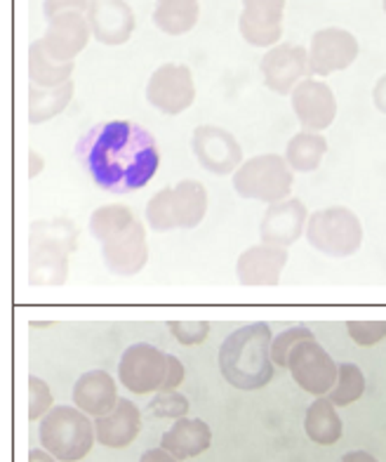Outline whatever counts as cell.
I'll use <instances>...</instances> for the list:
<instances>
[{
	"label": "cell",
	"mask_w": 386,
	"mask_h": 462,
	"mask_svg": "<svg viewBox=\"0 0 386 462\" xmlns=\"http://www.w3.org/2000/svg\"><path fill=\"white\" fill-rule=\"evenodd\" d=\"M260 71L264 86L276 95H292L302 80L311 79L308 50L297 43H278L276 48L266 50L260 60Z\"/></svg>",
	"instance_id": "obj_12"
},
{
	"label": "cell",
	"mask_w": 386,
	"mask_h": 462,
	"mask_svg": "<svg viewBox=\"0 0 386 462\" xmlns=\"http://www.w3.org/2000/svg\"><path fill=\"white\" fill-rule=\"evenodd\" d=\"M78 250V226L69 217L41 219L29 234V283L60 288L69 279V260Z\"/></svg>",
	"instance_id": "obj_3"
},
{
	"label": "cell",
	"mask_w": 386,
	"mask_h": 462,
	"mask_svg": "<svg viewBox=\"0 0 386 462\" xmlns=\"http://www.w3.org/2000/svg\"><path fill=\"white\" fill-rule=\"evenodd\" d=\"M381 7H384V13H386V0H381Z\"/></svg>",
	"instance_id": "obj_44"
},
{
	"label": "cell",
	"mask_w": 386,
	"mask_h": 462,
	"mask_svg": "<svg viewBox=\"0 0 386 462\" xmlns=\"http://www.w3.org/2000/svg\"><path fill=\"white\" fill-rule=\"evenodd\" d=\"M85 17L92 38L109 48L125 45L137 29V17L127 0H90Z\"/></svg>",
	"instance_id": "obj_15"
},
{
	"label": "cell",
	"mask_w": 386,
	"mask_h": 462,
	"mask_svg": "<svg viewBox=\"0 0 386 462\" xmlns=\"http://www.w3.org/2000/svg\"><path fill=\"white\" fill-rule=\"evenodd\" d=\"M142 432V411L130 399H121L109 415L95 420L96 444L104 448H127Z\"/></svg>",
	"instance_id": "obj_21"
},
{
	"label": "cell",
	"mask_w": 386,
	"mask_h": 462,
	"mask_svg": "<svg viewBox=\"0 0 386 462\" xmlns=\"http://www.w3.org/2000/svg\"><path fill=\"white\" fill-rule=\"evenodd\" d=\"M90 0H42V14L52 19L61 13H87Z\"/></svg>",
	"instance_id": "obj_37"
},
{
	"label": "cell",
	"mask_w": 386,
	"mask_h": 462,
	"mask_svg": "<svg viewBox=\"0 0 386 462\" xmlns=\"http://www.w3.org/2000/svg\"><path fill=\"white\" fill-rule=\"evenodd\" d=\"M198 19V0H156L153 7V24L168 36H184L196 29Z\"/></svg>",
	"instance_id": "obj_25"
},
{
	"label": "cell",
	"mask_w": 386,
	"mask_h": 462,
	"mask_svg": "<svg viewBox=\"0 0 386 462\" xmlns=\"http://www.w3.org/2000/svg\"><path fill=\"white\" fill-rule=\"evenodd\" d=\"M308 210L299 199L266 206V213L260 222L262 244L276 245V248H290L307 234Z\"/></svg>",
	"instance_id": "obj_17"
},
{
	"label": "cell",
	"mask_w": 386,
	"mask_h": 462,
	"mask_svg": "<svg viewBox=\"0 0 386 462\" xmlns=\"http://www.w3.org/2000/svg\"><path fill=\"white\" fill-rule=\"evenodd\" d=\"M288 260V248H276V245L269 244H260L243 250L241 255H238V262H235L238 283L248 288L278 286Z\"/></svg>",
	"instance_id": "obj_19"
},
{
	"label": "cell",
	"mask_w": 386,
	"mask_h": 462,
	"mask_svg": "<svg viewBox=\"0 0 386 462\" xmlns=\"http://www.w3.org/2000/svg\"><path fill=\"white\" fill-rule=\"evenodd\" d=\"M102 245L104 264L115 276H137L149 262L146 229L142 219L109 236Z\"/></svg>",
	"instance_id": "obj_16"
},
{
	"label": "cell",
	"mask_w": 386,
	"mask_h": 462,
	"mask_svg": "<svg viewBox=\"0 0 386 462\" xmlns=\"http://www.w3.org/2000/svg\"><path fill=\"white\" fill-rule=\"evenodd\" d=\"M365 392V375L358 368L356 364H339V373H337V383L332 387V392L327 394L332 403L337 408H346L351 406L354 402H358Z\"/></svg>",
	"instance_id": "obj_31"
},
{
	"label": "cell",
	"mask_w": 386,
	"mask_h": 462,
	"mask_svg": "<svg viewBox=\"0 0 386 462\" xmlns=\"http://www.w3.org/2000/svg\"><path fill=\"white\" fill-rule=\"evenodd\" d=\"M175 187L158 189L156 194L149 199L144 210V219L149 229L165 234V231L177 229V215H175Z\"/></svg>",
	"instance_id": "obj_30"
},
{
	"label": "cell",
	"mask_w": 386,
	"mask_h": 462,
	"mask_svg": "<svg viewBox=\"0 0 386 462\" xmlns=\"http://www.w3.org/2000/svg\"><path fill=\"white\" fill-rule=\"evenodd\" d=\"M191 152L203 171L215 177H229L241 168L243 146L234 133L219 125H198L191 134Z\"/></svg>",
	"instance_id": "obj_10"
},
{
	"label": "cell",
	"mask_w": 386,
	"mask_h": 462,
	"mask_svg": "<svg viewBox=\"0 0 386 462\" xmlns=\"http://www.w3.org/2000/svg\"><path fill=\"white\" fill-rule=\"evenodd\" d=\"M41 446L60 462H80L96 441L95 420L76 406H55L41 420Z\"/></svg>",
	"instance_id": "obj_4"
},
{
	"label": "cell",
	"mask_w": 386,
	"mask_h": 462,
	"mask_svg": "<svg viewBox=\"0 0 386 462\" xmlns=\"http://www.w3.org/2000/svg\"><path fill=\"white\" fill-rule=\"evenodd\" d=\"M372 104H374V109L380 111V114H386V73L384 76H380L377 83H374Z\"/></svg>",
	"instance_id": "obj_39"
},
{
	"label": "cell",
	"mask_w": 386,
	"mask_h": 462,
	"mask_svg": "<svg viewBox=\"0 0 386 462\" xmlns=\"http://www.w3.org/2000/svg\"><path fill=\"white\" fill-rule=\"evenodd\" d=\"M121 402L118 384L106 371H87L73 384V406L80 408L92 420L109 415Z\"/></svg>",
	"instance_id": "obj_20"
},
{
	"label": "cell",
	"mask_w": 386,
	"mask_h": 462,
	"mask_svg": "<svg viewBox=\"0 0 386 462\" xmlns=\"http://www.w3.org/2000/svg\"><path fill=\"white\" fill-rule=\"evenodd\" d=\"M29 462H60L55 456H50L45 448H33L29 453Z\"/></svg>",
	"instance_id": "obj_43"
},
{
	"label": "cell",
	"mask_w": 386,
	"mask_h": 462,
	"mask_svg": "<svg viewBox=\"0 0 386 462\" xmlns=\"http://www.w3.org/2000/svg\"><path fill=\"white\" fill-rule=\"evenodd\" d=\"M212 446V430L206 420L181 418L172 422L168 432L161 437V448H165L177 460H191L203 456Z\"/></svg>",
	"instance_id": "obj_22"
},
{
	"label": "cell",
	"mask_w": 386,
	"mask_h": 462,
	"mask_svg": "<svg viewBox=\"0 0 386 462\" xmlns=\"http://www.w3.org/2000/svg\"><path fill=\"white\" fill-rule=\"evenodd\" d=\"M304 340H314V333H311V328H307V326H295V328H288L280 335H276L271 342L273 364L288 368L290 354H292V349Z\"/></svg>",
	"instance_id": "obj_33"
},
{
	"label": "cell",
	"mask_w": 386,
	"mask_h": 462,
	"mask_svg": "<svg viewBox=\"0 0 386 462\" xmlns=\"http://www.w3.org/2000/svg\"><path fill=\"white\" fill-rule=\"evenodd\" d=\"M175 215L177 229H196L206 219L207 206V189L198 180H181L175 184Z\"/></svg>",
	"instance_id": "obj_26"
},
{
	"label": "cell",
	"mask_w": 386,
	"mask_h": 462,
	"mask_svg": "<svg viewBox=\"0 0 386 462\" xmlns=\"http://www.w3.org/2000/svg\"><path fill=\"white\" fill-rule=\"evenodd\" d=\"M76 71V61H57L42 48L41 38L29 45V79L36 88H60L69 83Z\"/></svg>",
	"instance_id": "obj_24"
},
{
	"label": "cell",
	"mask_w": 386,
	"mask_h": 462,
	"mask_svg": "<svg viewBox=\"0 0 386 462\" xmlns=\"http://www.w3.org/2000/svg\"><path fill=\"white\" fill-rule=\"evenodd\" d=\"M288 371L299 387L311 396H327L337 383L339 364L314 340H304L292 349Z\"/></svg>",
	"instance_id": "obj_9"
},
{
	"label": "cell",
	"mask_w": 386,
	"mask_h": 462,
	"mask_svg": "<svg viewBox=\"0 0 386 462\" xmlns=\"http://www.w3.org/2000/svg\"><path fill=\"white\" fill-rule=\"evenodd\" d=\"M342 462H380L374 456H370V453H365V450H351V453H346L345 457H342Z\"/></svg>",
	"instance_id": "obj_42"
},
{
	"label": "cell",
	"mask_w": 386,
	"mask_h": 462,
	"mask_svg": "<svg viewBox=\"0 0 386 462\" xmlns=\"http://www.w3.org/2000/svg\"><path fill=\"white\" fill-rule=\"evenodd\" d=\"M139 462H179L175 456H170L165 448H149L144 456L139 457Z\"/></svg>",
	"instance_id": "obj_40"
},
{
	"label": "cell",
	"mask_w": 386,
	"mask_h": 462,
	"mask_svg": "<svg viewBox=\"0 0 386 462\" xmlns=\"http://www.w3.org/2000/svg\"><path fill=\"white\" fill-rule=\"evenodd\" d=\"M235 194L248 201H260L266 206L292 199L295 171L290 168L285 156L278 153H260L253 156L231 177Z\"/></svg>",
	"instance_id": "obj_5"
},
{
	"label": "cell",
	"mask_w": 386,
	"mask_h": 462,
	"mask_svg": "<svg viewBox=\"0 0 386 462\" xmlns=\"http://www.w3.org/2000/svg\"><path fill=\"white\" fill-rule=\"evenodd\" d=\"M346 333L358 346H374L386 340V321H349Z\"/></svg>",
	"instance_id": "obj_36"
},
{
	"label": "cell",
	"mask_w": 386,
	"mask_h": 462,
	"mask_svg": "<svg viewBox=\"0 0 386 462\" xmlns=\"http://www.w3.org/2000/svg\"><path fill=\"white\" fill-rule=\"evenodd\" d=\"M55 408L52 390L50 384L38 375L29 377V420L31 422H41L45 415Z\"/></svg>",
	"instance_id": "obj_34"
},
{
	"label": "cell",
	"mask_w": 386,
	"mask_h": 462,
	"mask_svg": "<svg viewBox=\"0 0 386 462\" xmlns=\"http://www.w3.org/2000/svg\"><path fill=\"white\" fill-rule=\"evenodd\" d=\"M307 241L311 248L335 260L356 255L363 245V222L351 208L330 206L308 215Z\"/></svg>",
	"instance_id": "obj_6"
},
{
	"label": "cell",
	"mask_w": 386,
	"mask_h": 462,
	"mask_svg": "<svg viewBox=\"0 0 386 462\" xmlns=\"http://www.w3.org/2000/svg\"><path fill=\"white\" fill-rule=\"evenodd\" d=\"M42 171H45V159H42L36 149H31L29 152V177L31 180H36Z\"/></svg>",
	"instance_id": "obj_41"
},
{
	"label": "cell",
	"mask_w": 386,
	"mask_h": 462,
	"mask_svg": "<svg viewBox=\"0 0 386 462\" xmlns=\"http://www.w3.org/2000/svg\"><path fill=\"white\" fill-rule=\"evenodd\" d=\"M76 159L92 182L109 194L144 189L161 168V149L152 130L115 118L92 125L76 142Z\"/></svg>",
	"instance_id": "obj_1"
},
{
	"label": "cell",
	"mask_w": 386,
	"mask_h": 462,
	"mask_svg": "<svg viewBox=\"0 0 386 462\" xmlns=\"http://www.w3.org/2000/svg\"><path fill=\"white\" fill-rule=\"evenodd\" d=\"M288 0H243L238 31L253 48L271 50L283 38V19Z\"/></svg>",
	"instance_id": "obj_13"
},
{
	"label": "cell",
	"mask_w": 386,
	"mask_h": 462,
	"mask_svg": "<svg viewBox=\"0 0 386 462\" xmlns=\"http://www.w3.org/2000/svg\"><path fill=\"white\" fill-rule=\"evenodd\" d=\"M168 326L172 337L184 346H198L210 337L207 321H170Z\"/></svg>",
	"instance_id": "obj_35"
},
{
	"label": "cell",
	"mask_w": 386,
	"mask_h": 462,
	"mask_svg": "<svg viewBox=\"0 0 386 462\" xmlns=\"http://www.w3.org/2000/svg\"><path fill=\"white\" fill-rule=\"evenodd\" d=\"M327 153V140L323 133H308L299 130L295 137H290L285 146V161L295 172H314L318 171Z\"/></svg>",
	"instance_id": "obj_27"
},
{
	"label": "cell",
	"mask_w": 386,
	"mask_h": 462,
	"mask_svg": "<svg viewBox=\"0 0 386 462\" xmlns=\"http://www.w3.org/2000/svg\"><path fill=\"white\" fill-rule=\"evenodd\" d=\"M149 411L158 420H181L188 418L191 403L179 392H158V394H153L152 403H149Z\"/></svg>",
	"instance_id": "obj_32"
},
{
	"label": "cell",
	"mask_w": 386,
	"mask_h": 462,
	"mask_svg": "<svg viewBox=\"0 0 386 462\" xmlns=\"http://www.w3.org/2000/svg\"><path fill=\"white\" fill-rule=\"evenodd\" d=\"M271 342V328L264 321L248 323L234 330L219 346V371L224 380L243 392L264 390L276 371Z\"/></svg>",
	"instance_id": "obj_2"
},
{
	"label": "cell",
	"mask_w": 386,
	"mask_h": 462,
	"mask_svg": "<svg viewBox=\"0 0 386 462\" xmlns=\"http://www.w3.org/2000/svg\"><path fill=\"white\" fill-rule=\"evenodd\" d=\"M358 55H361V43L351 31L339 29V26L318 29L308 43L311 76L327 79L332 73L345 71L358 60Z\"/></svg>",
	"instance_id": "obj_11"
},
{
	"label": "cell",
	"mask_w": 386,
	"mask_h": 462,
	"mask_svg": "<svg viewBox=\"0 0 386 462\" xmlns=\"http://www.w3.org/2000/svg\"><path fill=\"white\" fill-rule=\"evenodd\" d=\"M168 373V354L149 342L130 345L118 364V383L130 394H158Z\"/></svg>",
	"instance_id": "obj_7"
},
{
	"label": "cell",
	"mask_w": 386,
	"mask_h": 462,
	"mask_svg": "<svg viewBox=\"0 0 386 462\" xmlns=\"http://www.w3.org/2000/svg\"><path fill=\"white\" fill-rule=\"evenodd\" d=\"M137 215L130 206L125 203H106V206H99L96 210H92L90 215V234L95 241L104 244L106 238L123 231L125 226H130L133 222H137Z\"/></svg>",
	"instance_id": "obj_29"
},
{
	"label": "cell",
	"mask_w": 386,
	"mask_h": 462,
	"mask_svg": "<svg viewBox=\"0 0 386 462\" xmlns=\"http://www.w3.org/2000/svg\"><path fill=\"white\" fill-rule=\"evenodd\" d=\"M184 377H187L184 364L177 359L175 354H168V373H165V383L161 392H177V387L184 383Z\"/></svg>",
	"instance_id": "obj_38"
},
{
	"label": "cell",
	"mask_w": 386,
	"mask_h": 462,
	"mask_svg": "<svg viewBox=\"0 0 386 462\" xmlns=\"http://www.w3.org/2000/svg\"><path fill=\"white\" fill-rule=\"evenodd\" d=\"M290 102H292V111H295L302 130H308V133H323L337 118L335 92H332V88L327 86L326 80H318L314 76L302 80L292 90Z\"/></svg>",
	"instance_id": "obj_14"
},
{
	"label": "cell",
	"mask_w": 386,
	"mask_h": 462,
	"mask_svg": "<svg viewBox=\"0 0 386 462\" xmlns=\"http://www.w3.org/2000/svg\"><path fill=\"white\" fill-rule=\"evenodd\" d=\"M304 432L318 446H335L345 434V422L339 418L337 406L327 399L318 396L304 415Z\"/></svg>",
	"instance_id": "obj_23"
},
{
	"label": "cell",
	"mask_w": 386,
	"mask_h": 462,
	"mask_svg": "<svg viewBox=\"0 0 386 462\" xmlns=\"http://www.w3.org/2000/svg\"><path fill=\"white\" fill-rule=\"evenodd\" d=\"M76 92V83L69 80L60 88H36L29 86V123L31 125H42V123L52 121L61 111L67 109Z\"/></svg>",
	"instance_id": "obj_28"
},
{
	"label": "cell",
	"mask_w": 386,
	"mask_h": 462,
	"mask_svg": "<svg viewBox=\"0 0 386 462\" xmlns=\"http://www.w3.org/2000/svg\"><path fill=\"white\" fill-rule=\"evenodd\" d=\"M90 38L92 31L85 13H61L50 19L41 43L52 60L76 61V57L87 48Z\"/></svg>",
	"instance_id": "obj_18"
},
{
	"label": "cell",
	"mask_w": 386,
	"mask_h": 462,
	"mask_svg": "<svg viewBox=\"0 0 386 462\" xmlns=\"http://www.w3.org/2000/svg\"><path fill=\"white\" fill-rule=\"evenodd\" d=\"M146 102L165 116H179L196 102V79L187 64L165 61L146 83Z\"/></svg>",
	"instance_id": "obj_8"
}]
</instances>
